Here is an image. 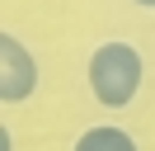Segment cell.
I'll use <instances>...</instances> for the list:
<instances>
[{
    "label": "cell",
    "mask_w": 155,
    "mask_h": 151,
    "mask_svg": "<svg viewBox=\"0 0 155 151\" xmlns=\"http://www.w3.org/2000/svg\"><path fill=\"white\" fill-rule=\"evenodd\" d=\"M146 61L132 43H99L89 57V90L104 109H127L141 94Z\"/></svg>",
    "instance_id": "6da1fadb"
},
{
    "label": "cell",
    "mask_w": 155,
    "mask_h": 151,
    "mask_svg": "<svg viewBox=\"0 0 155 151\" xmlns=\"http://www.w3.org/2000/svg\"><path fill=\"white\" fill-rule=\"evenodd\" d=\"M33 90H38V61H33L28 43H19L5 28L0 33V99L24 104V99H33Z\"/></svg>",
    "instance_id": "7a4b0ae2"
},
{
    "label": "cell",
    "mask_w": 155,
    "mask_h": 151,
    "mask_svg": "<svg viewBox=\"0 0 155 151\" xmlns=\"http://www.w3.org/2000/svg\"><path fill=\"white\" fill-rule=\"evenodd\" d=\"M75 151H141V146H136V137H132L127 128H117V123H99V128L80 132Z\"/></svg>",
    "instance_id": "3957f363"
},
{
    "label": "cell",
    "mask_w": 155,
    "mask_h": 151,
    "mask_svg": "<svg viewBox=\"0 0 155 151\" xmlns=\"http://www.w3.org/2000/svg\"><path fill=\"white\" fill-rule=\"evenodd\" d=\"M132 5H141V9H155V0H132Z\"/></svg>",
    "instance_id": "277c9868"
}]
</instances>
